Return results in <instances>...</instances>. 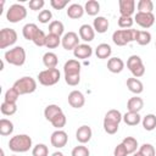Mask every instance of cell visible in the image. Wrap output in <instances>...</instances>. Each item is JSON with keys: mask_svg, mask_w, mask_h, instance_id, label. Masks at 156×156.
Returning <instances> with one entry per match:
<instances>
[{"mask_svg": "<svg viewBox=\"0 0 156 156\" xmlns=\"http://www.w3.org/2000/svg\"><path fill=\"white\" fill-rule=\"evenodd\" d=\"M9 147L13 152H27L32 147V138L27 134H18L10 139Z\"/></svg>", "mask_w": 156, "mask_h": 156, "instance_id": "obj_1", "label": "cell"}, {"mask_svg": "<svg viewBox=\"0 0 156 156\" xmlns=\"http://www.w3.org/2000/svg\"><path fill=\"white\" fill-rule=\"evenodd\" d=\"M136 38L135 29H117L112 34V41L118 46H124L130 41H134Z\"/></svg>", "mask_w": 156, "mask_h": 156, "instance_id": "obj_2", "label": "cell"}, {"mask_svg": "<svg viewBox=\"0 0 156 156\" xmlns=\"http://www.w3.org/2000/svg\"><path fill=\"white\" fill-rule=\"evenodd\" d=\"M13 89H16V91L20 95H24V94H32L37 89V82L34 78L32 77H22L20 79H17L13 85Z\"/></svg>", "mask_w": 156, "mask_h": 156, "instance_id": "obj_3", "label": "cell"}, {"mask_svg": "<svg viewBox=\"0 0 156 156\" xmlns=\"http://www.w3.org/2000/svg\"><path fill=\"white\" fill-rule=\"evenodd\" d=\"M5 61L13 66H22L26 62V51L22 46H15L5 52Z\"/></svg>", "mask_w": 156, "mask_h": 156, "instance_id": "obj_4", "label": "cell"}, {"mask_svg": "<svg viewBox=\"0 0 156 156\" xmlns=\"http://www.w3.org/2000/svg\"><path fill=\"white\" fill-rule=\"evenodd\" d=\"M38 80L41 85H55L60 80V71L57 68H46L38 74Z\"/></svg>", "mask_w": 156, "mask_h": 156, "instance_id": "obj_5", "label": "cell"}, {"mask_svg": "<svg viewBox=\"0 0 156 156\" xmlns=\"http://www.w3.org/2000/svg\"><path fill=\"white\" fill-rule=\"evenodd\" d=\"M26 16H27V10L23 5H20V4L11 5L6 12V18L11 23H17V22L24 20Z\"/></svg>", "mask_w": 156, "mask_h": 156, "instance_id": "obj_6", "label": "cell"}, {"mask_svg": "<svg viewBox=\"0 0 156 156\" xmlns=\"http://www.w3.org/2000/svg\"><path fill=\"white\" fill-rule=\"evenodd\" d=\"M17 41V33L12 28H2L0 30V49H6Z\"/></svg>", "mask_w": 156, "mask_h": 156, "instance_id": "obj_7", "label": "cell"}, {"mask_svg": "<svg viewBox=\"0 0 156 156\" xmlns=\"http://www.w3.org/2000/svg\"><path fill=\"white\" fill-rule=\"evenodd\" d=\"M61 44L63 46L65 50H74L78 45H79V38L78 34L74 32H68L66 33L62 39H61Z\"/></svg>", "mask_w": 156, "mask_h": 156, "instance_id": "obj_8", "label": "cell"}, {"mask_svg": "<svg viewBox=\"0 0 156 156\" xmlns=\"http://www.w3.org/2000/svg\"><path fill=\"white\" fill-rule=\"evenodd\" d=\"M50 141H51V145H52L54 147H57V149L63 147V146H66V144H67V141H68L67 133H66L65 130H62V129H57V130H55V132L51 134Z\"/></svg>", "mask_w": 156, "mask_h": 156, "instance_id": "obj_9", "label": "cell"}, {"mask_svg": "<svg viewBox=\"0 0 156 156\" xmlns=\"http://www.w3.org/2000/svg\"><path fill=\"white\" fill-rule=\"evenodd\" d=\"M134 21L143 28H150L155 23L154 13H145V12H136Z\"/></svg>", "mask_w": 156, "mask_h": 156, "instance_id": "obj_10", "label": "cell"}, {"mask_svg": "<svg viewBox=\"0 0 156 156\" xmlns=\"http://www.w3.org/2000/svg\"><path fill=\"white\" fill-rule=\"evenodd\" d=\"M68 104L73 108H80L85 104V98L82 91L79 90H73L68 94Z\"/></svg>", "mask_w": 156, "mask_h": 156, "instance_id": "obj_11", "label": "cell"}, {"mask_svg": "<svg viewBox=\"0 0 156 156\" xmlns=\"http://www.w3.org/2000/svg\"><path fill=\"white\" fill-rule=\"evenodd\" d=\"M119 13L123 17H132L135 10V1L134 0H119Z\"/></svg>", "mask_w": 156, "mask_h": 156, "instance_id": "obj_12", "label": "cell"}, {"mask_svg": "<svg viewBox=\"0 0 156 156\" xmlns=\"http://www.w3.org/2000/svg\"><path fill=\"white\" fill-rule=\"evenodd\" d=\"M73 55H74L76 58H80V60L89 58L93 55V48L88 44H79L73 50Z\"/></svg>", "mask_w": 156, "mask_h": 156, "instance_id": "obj_13", "label": "cell"}, {"mask_svg": "<svg viewBox=\"0 0 156 156\" xmlns=\"http://www.w3.org/2000/svg\"><path fill=\"white\" fill-rule=\"evenodd\" d=\"M93 132L89 126H80L76 132V138L80 144H85L91 139Z\"/></svg>", "mask_w": 156, "mask_h": 156, "instance_id": "obj_14", "label": "cell"}, {"mask_svg": "<svg viewBox=\"0 0 156 156\" xmlns=\"http://www.w3.org/2000/svg\"><path fill=\"white\" fill-rule=\"evenodd\" d=\"M79 38L84 41H91L95 38V30L90 24H82L79 28Z\"/></svg>", "mask_w": 156, "mask_h": 156, "instance_id": "obj_15", "label": "cell"}, {"mask_svg": "<svg viewBox=\"0 0 156 156\" xmlns=\"http://www.w3.org/2000/svg\"><path fill=\"white\" fill-rule=\"evenodd\" d=\"M124 68V62L119 57H111L107 61V69L112 73H121Z\"/></svg>", "mask_w": 156, "mask_h": 156, "instance_id": "obj_16", "label": "cell"}, {"mask_svg": "<svg viewBox=\"0 0 156 156\" xmlns=\"http://www.w3.org/2000/svg\"><path fill=\"white\" fill-rule=\"evenodd\" d=\"M108 26H110L108 20L105 18L104 16H98V17L94 20V23H93L94 30L98 32V33H101V34L105 33V32L108 29Z\"/></svg>", "mask_w": 156, "mask_h": 156, "instance_id": "obj_17", "label": "cell"}, {"mask_svg": "<svg viewBox=\"0 0 156 156\" xmlns=\"http://www.w3.org/2000/svg\"><path fill=\"white\" fill-rule=\"evenodd\" d=\"M38 32H39V28L35 23H27L22 28V34H23L24 39L32 40V41H33V39H34V37Z\"/></svg>", "mask_w": 156, "mask_h": 156, "instance_id": "obj_18", "label": "cell"}, {"mask_svg": "<svg viewBox=\"0 0 156 156\" xmlns=\"http://www.w3.org/2000/svg\"><path fill=\"white\" fill-rule=\"evenodd\" d=\"M144 107V101L139 96H133L127 101V108L130 112H139Z\"/></svg>", "mask_w": 156, "mask_h": 156, "instance_id": "obj_19", "label": "cell"}, {"mask_svg": "<svg viewBox=\"0 0 156 156\" xmlns=\"http://www.w3.org/2000/svg\"><path fill=\"white\" fill-rule=\"evenodd\" d=\"M83 15H84V7L79 4H72L67 9V16L69 18L77 20V18H80Z\"/></svg>", "mask_w": 156, "mask_h": 156, "instance_id": "obj_20", "label": "cell"}, {"mask_svg": "<svg viewBox=\"0 0 156 156\" xmlns=\"http://www.w3.org/2000/svg\"><path fill=\"white\" fill-rule=\"evenodd\" d=\"M111 52H112V49L108 44L106 43H101L98 45L96 50H95V55L98 58H101V60H105V58H108L111 56Z\"/></svg>", "mask_w": 156, "mask_h": 156, "instance_id": "obj_21", "label": "cell"}, {"mask_svg": "<svg viewBox=\"0 0 156 156\" xmlns=\"http://www.w3.org/2000/svg\"><path fill=\"white\" fill-rule=\"evenodd\" d=\"M63 71L65 74H77L80 73V63L78 62V60H68L65 66H63Z\"/></svg>", "mask_w": 156, "mask_h": 156, "instance_id": "obj_22", "label": "cell"}, {"mask_svg": "<svg viewBox=\"0 0 156 156\" xmlns=\"http://www.w3.org/2000/svg\"><path fill=\"white\" fill-rule=\"evenodd\" d=\"M127 88L132 91V93H134V94H140V93H143V90H144V85H143V83L138 79V78H128L127 79Z\"/></svg>", "mask_w": 156, "mask_h": 156, "instance_id": "obj_23", "label": "cell"}, {"mask_svg": "<svg viewBox=\"0 0 156 156\" xmlns=\"http://www.w3.org/2000/svg\"><path fill=\"white\" fill-rule=\"evenodd\" d=\"M57 62H58V58H57V55L55 52H45L44 56H43V63L46 68H56L57 66Z\"/></svg>", "mask_w": 156, "mask_h": 156, "instance_id": "obj_24", "label": "cell"}, {"mask_svg": "<svg viewBox=\"0 0 156 156\" xmlns=\"http://www.w3.org/2000/svg\"><path fill=\"white\" fill-rule=\"evenodd\" d=\"M60 113H62V108L58 107V106L55 105V104L48 105V106L45 107V110H44V116H45V118H46L49 122H51L52 118L56 117V116L60 115Z\"/></svg>", "mask_w": 156, "mask_h": 156, "instance_id": "obj_25", "label": "cell"}, {"mask_svg": "<svg viewBox=\"0 0 156 156\" xmlns=\"http://www.w3.org/2000/svg\"><path fill=\"white\" fill-rule=\"evenodd\" d=\"M123 122L127 126H136L140 123V115L139 112H126L123 115Z\"/></svg>", "mask_w": 156, "mask_h": 156, "instance_id": "obj_26", "label": "cell"}, {"mask_svg": "<svg viewBox=\"0 0 156 156\" xmlns=\"http://www.w3.org/2000/svg\"><path fill=\"white\" fill-rule=\"evenodd\" d=\"M84 11L89 16H96L100 11V4L96 0H88L84 5Z\"/></svg>", "mask_w": 156, "mask_h": 156, "instance_id": "obj_27", "label": "cell"}, {"mask_svg": "<svg viewBox=\"0 0 156 156\" xmlns=\"http://www.w3.org/2000/svg\"><path fill=\"white\" fill-rule=\"evenodd\" d=\"M12 132H13V123L6 118H1L0 119V135L7 136L12 134Z\"/></svg>", "mask_w": 156, "mask_h": 156, "instance_id": "obj_28", "label": "cell"}, {"mask_svg": "<svg viewBox=\"0 0 156 156\" xmlns=\"http://www.w3.org/2000/svg\"><path fill=\"white\" fill-rule=\"evenodd\" d=\"M122 144L126 147V150H127L128 154H134L136 151V149H138V141L133 136H126L122 140Z\"/></svg>", "mask_w": 156, "mask_h": 156, "instance_id": "obj_29", "label": "cell"}, {"mask_svg": "<svg viewBox=\"0 0 156 156\" xmlns=\"http://www.w3.org/2000/svg\"><path fill=\"white\" fill-rule=\"evenodd\" d=\"M0 111L2 115L5 116H12L16 113L17 111V105L16 102H7V101H4L0 106Z\"/></svg>", "mask_w": 156, "mask_h": 156, "instance_id": "obj_30", "label": "cell"}, {"mask_svg": "<svg viewBox=\"0 0 156 156\" xmlns=\"http://www.w3.org/2000/svg\"><path fill=\"white\" fill-rule=\"evenodd\" d=\"M63 30H65V27H63L62 22H60V21L50 22V24H49V33L50 34H55L57 37H61L63 34Z\"/></svg>", "mask_w": 156, "mask_h": 156, "instance_id": "obj_31", "label": "cell"}, {"mask_svg": "<svg viewBox=\"0 0 156 156\" xmlns=\"http://www.w3.org/2000/svg\"><path fill=\"white\" fill-rule=\"evenodd\" d=\"M135 41L139 45H147L151 41V34L147 30H136V38Z\"/></svg>", "mask_w": 156, "mask_h": 156, "instance_id": "obj_32", "label": "cell"}, {"mask_svg": "<svg viewBox=\"0 0 156 156\" xmlns=\"http://www.w3.org/2000/svg\"><path fill=\"white\" fill-rule=\"evenodd\" d=\"M141 123H143V127H144L145 130H149V132L154 130L155 127H156V116L152 115V113H149L143 118Z\"/></svg>", "mask_w": 156, "mask_h": 156, "instance_id": "obj_33", "label": "cell"}, {"mask_svg": "<svg viewBox=\"0 0 156 156\" xmlns=\"http://www.w3.org/2000/svg\"><path fill=\"white\" fill-rule=\"evenodd\" d=\"M152 10H154V2L151 0H139V2H138V12L152 13Z\"/></svg>", "mask_w": 156, "mask_h": 156, "instance_id": "obj_34", "label": "cell"}, {"mask_svg": "<svg viewBox=\"0 0 156 156\" xmlns=\"http://www.w3.org/2000/svg\"><path fill=\"white\" fill-rule=\"evenodd\" d=\"M105 119H108V121H112V122L119 124V122L123 119V116H122V113L118 110H115L113 108V110L107 111V113L105 115Z\"/></svg>", "mask_w": 156, "mask_h": 156, "instance_id": "obj_35", "label": "cell"}, {"mask_svg": "<svg viewBox=\"0 0 156 156\" xmlns=\"http://www.w3.org/2000/svg\"><path fill=\"white\" fill-rule=\"evenodd\" d=\"M61 44V38L60 37H57V35H55V34H48V37H46V44H45V46L46 48H49V49H55V48H57L58 45Z\"/></svg>", "mask_w": 156, "mask_h": 156, "instance_id": "obj_36", "label": "cell"}, {"mask_svg": "<svg viewBox=\"0 0 156 156\" xmlns=\"http://www.w3.org/2000/svg\"><path fill=\"white\" fill-rule=\"evenodd\" d=\"M49 149L45 144H37L32 150V156H48Z\"/></svg>", "mask_w": 156, "mask_h": 156, "instance_id": "obj_37", "label": "cell"}, {"mask_svg": "<svg viewBox=\"0 0 156 156\" xmlns=\"http://www.w3.org/2000/svg\"><path fill=\"white\" fill-rule=\"evenodd\" d=\"M66 122H67V118H66L65 113L62 112V113L57 115L56 117H54V118H52V121H51L50 123H51V124H52L55 128H57V129H61V128H63V127H65Z\"/></svg>", "mask_w": 156, "mask_h": 156, "instance_id": "obj_38", "label": "cell"}, {"mask_svg": "<svg viewBox=\"0 0 156 156\" xmlns=\"http://www.w3.org/2000/svg\"><path fill=\"white\" fill-rule=\"evenodd\" d=\"M20 98V94L16 91V89L13 88H10L9 90H6L5 93V96H4V101H7V102H16Z\"/></svg>", "mask_w": 156, "mask_h": 156, "instance_id": "obj_39", "label": "cell"}, {"mask_svg": "<svg viewBox=\"0 0 156 156\" xmlns=\"http://www.w3.org/2000/svg\"><path fill=\"white\" fill-rule=\"evenodd\" d=\"M104 129L107 134H115L118 130V123H115L112 121L104 118Z\"/></svg>", "mask_w": 156, "mask_h": 156, "instance_id": "obj_40", "label": "cell"}, {"mask_svg": "<svg viewBox=\"0 0 156 156\" xmlns=\"http://www.w3.org/2000/svg\"><path fill=\"white\" fill-rule=\"evenodd\" d=\"M139 152L143 155V156H155L156 151H155V147L151 145V144H143L139 149Z\"/></svg>", "mask_w": 156, "mask_h": 156, "instance_id": "obj_41", "label": "cell"}, {"mask_svg": "<svg viewBox=\"0 0 156 156\" xmlns=\"http://www.w3.org/2000/svg\"><path fill=\"white\" fill-rule=\"evenodd\" d=\"M46 34L43 32V30H40L39 29V32L35 34V37H34V39H33V43L37 45V46H45V44H46Z\"/></svg>", "mask_w": 156, "mask_h": 156, "instance_id": "obj_42", "label": "cell"}, {"mask_svg": "<svg viewBox=\"0 0 156 156\" xmlns=\"http://www.w3.org/2000/svg\"><path fill=\"white\" fill-rule=\"evenodd\" d=\"M71 155H72V156H89V155H90V151H89V149H88L87 146H84V145H78V146L73 147Z\"/></svg>", "mask_w": 156, "mask_h": 156, "instance_id": "obj_43", "label": "cell"}, {"mask_svg": "<svg viewBox=\"0 0 156 156\" xmlns=\"http://www.w3.org/2000/svg\"><path fill=\"white\" fill-rule=\"evenodd\" d=\"M65 82L68 85H71V87L78 85V83L80 82V73H77V74H65Z\"/></svg>", "mask_w": 156, "mask_h": 156, "instance_id": "obj_44", "label": "cell"}, {"mask_svg": "<svg viewBox=\"0 0 156 156\" xmlns=\"http://www.w3.org/2000/svg\"><path fill=\"white\" fill-rule=\"evenodd\" d=\"M133 23H134V20H133L132 17H123V16H121V17L118 18V26H119L121 28H123V29H129V28H132Z\"/></svg>", "mask_w": 156, "mask_h": 156, "instance_id": "obj_45", "label": "cell"}, {"mask_svg": "<svg viewBox=\"0 0 156 156\" xmlns=\"http://www.w3.org/2000/svg\"><path fill=\"white\" fill-rule=\"evenodd\" d=\"M141 63H143V61H141V58H140L138 55H132V56L127 60V67H128L129 71H132L134 67H136V66H139V65H141Z\"/></svg>", "mask_w": 156, "mask_h": 156, "instance_id": "obj_46", "label": "cell"}, {"mask_svg": "<svg viewBox=\"0 0 156 156\" xmlns=\"http://www.w3.org/2000/svg\"><path fill=\"white\" fill-rule=\"evenodd\" d=\"M52 18V13L50 10H41L38 15V20L40 23H48Z\"/></svg>", "mask_w": 156, "mask_h": 156, "instance_id": "obj_47", "label": "cell"}, {"mask_svg": "<svg viewBox=\"0 0 156 156\" xmlns=\"http://www.w3.org/2000/svg\"><path fill=\"white\" fill-rule=\"evenodd\" d=\"M50 4L55 10H62L68 5V0H51Z\"/></svg>", "mask_w": 156, "mask_h": 156, "instance_id": "obj_48", "label": "cell"}, {"mask_svg": "<svg viewBox=\"0 0 156 156\" xmlns=\"http://www.w3.org/2000/svg\"><path fill=\"white\" fill-rule=\"evenodd\" d=\"M44 4H45L44 0H30V1H29V9L33 10V11L41 10L43 6H44Z\"/></svg>", "mask_w": 156, "mask_h": 156, "instance_id": "obj_49", "label": "cell"}, {"mask_svg": "<svg viewBox=\"0 0 156 156\" xmlns=\"http://www.w3.org/2000/svg\"><path fill=\"white\" fill-rule=\"evenodd\" d=\"M130 72H132V74H133V77H134V78H139V77L144 76V73H145V67H144V63H141V65H139V66L134 67V68H133Z\"/></svg>", "mask_w": 156, "mask_h": 156, "instance_id": "obj_50", "label": "cell"}, {"mask_svg": "<svg viewBox=\"0 0 156 156\" xmlns=\"http://www.w3.org/2000/svg\"><path fill=\"white\" fill-rule=\"evenodd\" d=\"M113 155H115V156H127V155H128V152H127V150H126V147L123 146L122 143L118 144V145L115 147Z\"/></svg>", "mask_w": 156, "mask_h": 156, "instance_id": "obj_51", "label": "cell"}, {"mask_svg": "<svg viewBox=\"0 0 156 156\" xmlns=\"http://www.w3.org/2000/svg\"><path fill=\"white\" fill-rule=\"evenodd\" d=\"M51 156H63V154H62L61 151H56V152H54Z\"/></svg>", "mask_w": 156, "mask_h": 156, "instance_id": "obj_52", "label": "cell"}, {"mask_svg": "<svg viewBox=\"0 0 156 156\" xmlns=\"http://www.w3.org/2000/svg\"><path fill=\"white\" fill-rule=\"evenodd\" d=\"M133 156H143V155H141V154L138 151V152H134V154H133Z\"/></svg>", "mask_w": 156, "mask_h": 156, "instance_id": "obj_53", "label": "cell"}, {"mask_svg": "<svg viewBox=\"0 0 156 156\" xmlns=\"http://www.w3.org/2000/svg\"><path fill=\"white\" fill-rule=\"evenodd\" d=\"M0 156H4V150H1V155Z\"/></svg>", "mask_w": 156, "mask_h": 156, "instance_id": "obj_54", "label": "cell"}, {"mask_svg": "<svg viewBox=\"0 0 156 156\" xmlns=\"http://www.w3.org/2000/svg\"><path fill=\"white\" fill-rule=\"evenodd\" d=\"M12 156H16V155H12Z\"/></svg>", "mask_w": 156, "mask_h": 156, "instance_id": "obj_55", "label": "cell"}]
</instances>
